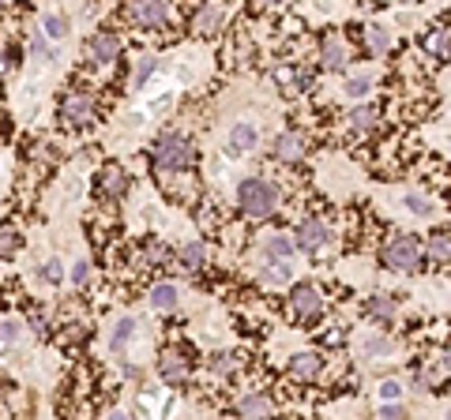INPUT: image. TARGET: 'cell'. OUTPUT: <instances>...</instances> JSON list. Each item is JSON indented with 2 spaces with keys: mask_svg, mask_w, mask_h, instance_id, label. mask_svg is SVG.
Instances as JSON below:
<instances>
[{
  "mask_svg": "<svg viewBox=\"0 0 451 420\" xmlns=\"http://www.w3.org/2000/svg\"><path fill=\"white\" fill-rule=\"evenodd\" d=\"M151 158L162 173H185V169L196 165V146H192L181 132H162L151 146Z\"/></svg>",
  "mask_w": 451,
  "mask_h": 420,
  "instance_id": "obj_1",
  "label": "cell"
},
{
  "mask_svg": "<svg viewBox=\"0 0 451 420\" xmlns=\"http://www.w3.org/2000/svg\"><path fill=\"white\" fill-rule=\"evenodd\" d=\"M237 207L248 218H271L274 207H279V188H274L271 180H260V176H248L241 180V188H237Z\"/></svg>",
  "mask_w": 451,
  "mask_h": 420,
  "instance_id": "obj_2",
  "label": "cell"
},
{
  "mask_svg": "<svg viewBox=\"0 0 451 420\" xmlns=\"http://www.w3.org/2000/svg\"><path fill=\"white\" fill-rule=\"evenodd\" d=\"M380 263L399 270V274H418L421 270V240L418 237H391L388 244L380 248Z\"/></svg>",
  "mask_w": 451,
  "mask_h": 420,
  "instance_id": "obj_3",
  "label": "cell"
},
{
  "mask_svg": "<svg viewBox=\"0 0 451 420\" xmlns=\"http://www.w3.org/2000/svg\"><path fill=\"white\" fill-rule=\"evenodd\" d=\"M90 117H95V101H90L87 90H68L60 101V124L83 128V124H90Z\"/></svg>",
  "mask_w": 451,
  "mask_h": 420,
  "instance_id": "obj_4",
  "label": "cell"
},
{
  "mask_svg": "<svg viewBox=\"0 0 451 420\" xmlns=\"http://www.w3.org/2000/svg\"><path fill=\"white\" fill-rule=\"evenodd\" d=\"M331 244V229H327V221H320V218H305L297 226V237H293V248H301V251H309V255H320Z\"/></svg>",
  "mask_w": 451,
  "mask_h": 420,
  "instance_id": "obj_5",
  "label": "cell"
},
{
  "mask_svg": "<svg viewBox=\"0 0 451 420\" xmlns=\"http://www.w3.org/2000/svg\"><path fill=\"white\" fill-rule=\"evenodd\" d=\"M290 308L301 315V319H320L324 315V296L312 282H297L290 289Z\"/></svg>",
  "mask_w": 451,
  "mask_h": 420,
  "instance_id": "obj_6",
  "label": "cell"
},
{
  "mask_svg": "<svg viewBox=\"0 0 451 420\" xmlns=\"http://www.w3.org/2000/svg\"><path fill=\"white\" fill-rule=\"evenodd\" d=\"M293 237H286V233H274V237H267L263 240V248H260V267L267 263H293Z\"/></svg>",
  "mask_w": 451,
  "mask_h": 420,
  "instance_id": "obj_7",
  "label": "cell"
},
{
  "mask_svg": "<svg viewBox=\"0 0 451 420\" xmlns=\"http://www.w3.org/2000/svg\"><path fill=\"white\" fill-rule=\"evenodd\" d=\"M346 60H350V45L338 38V34H327V38L320 42V64L331 68V72H343Z\"/></svg>",
  "mask_w": 451,
  "mask_h": 420,
  "instance_id": "obj_8",
  "label": "cell"
},
{
  "mask_svg": "<svg viewBox=\"0 0 451 420\" xmlns=\"http://www.w3.org/2000/svg\"><path fill=\"white\" fill-rule=\"evenodd\" d=\"M256 143H260V132H256V124H233V132H229V154L233 158H245L248 151H256Z\"/></svg>",
  "mask_w": 451,
  "mask_h": 420,
  "instance_id": "obj_9",
  "label": "cell"
},
{
  "mask_svg": "<svg viewBox=\"0 0 451 420\" xmlns=\"http://www.w3.org/2000/svg\"><path fill=\"white\" fill-rule=\"evenodd\" d=\"M128 19L132 23H140V26H165L170 23V8L165 4H132L128 8Z\"/></svg>",
  "mask_w": 451,
  "mask_h": 420,
  "instance_id": "obj_10",
  "label": "cell"
},
{
  "mask_svg": "<svg viewBox=\"0 0 451 420\" xmlns=\"http://www.w3.org/2000/svg\"><path fill=\"white\" fill-rule=\"evenodd\" d=\"M117 57H121V42H117V34L102 31V34L90 38V60H95V64H113Z\"/></svg>",
  "mask_w": 451,
  "mask_h": 420,
  "instance_id": "obj_11",
  "label": "cell"
},
{
  "mask_svg": "<svg viewBox=\"0 0 451 420\" xmlns=\"http://www.w3.org/2000/svg\"><path fill=\"white\" fill-rule=\"evenodd\" d=\"M158 376H162L165 383H185V379H188V360L181 357L177 349H165L162 360H158Z\"/></svg>",
  "mask_w": 451,
  "mask_h": 420,
  "instance_id": "obj_12",
  "label": "cell"
},
{
  "mask_svg": "<svg viewBox=\"0 0 451 420\" xmlns=\"http://www.w3.org/2000/svg\"><path fill=\"white\" fill-rule=\"evenodd\" d=\"M320 371H324V357H320V353H297V357L290 360L293 379H316Z\"/></svg>",
  "mask_w": 451,
  "mask_h": 420,
  "instance_id": "obj_13",
  "label": "cell"
},
{
  "mask_svg": "<svg viewBox=\"0 0 451 420\" xmlns=\"http://www.w3.org/2000/svg\"><path fill=\"white\" fill-rule=\"evenodd\" d=\"M301 154H305V139H301V132H282L279 139H274V158H279V162H297Z\"/></svg>",
  "mask_w": 451,
  "mask_h": 420,
  "instance_id": "obj_14",
  "label": "cell"
},
{
  "mask_svg": "<svg viewBox=\"0 0 451 420\" xmlns=\"http://www.w3.org/2000/svg\"><path fill=\"white\" fill-rule=\"evenodd\" d=\"M365 312H369V319H376V323H395V315H399V308H395V301H391V296L376 293V296H369V304H365Z\"/></svg>",
  "mask_w": 451,
  "mask_h": 420,
  "instance_id": "obj_15",
  "label": "cell"
},
{
  "mask_svg": "<svg viewBox=\"0 0 451 420\" xmlns=\"http://www.w3.org/2000/svg\"><path fill=\"white\" fill-rule=\"evenodd\" d=\"M425 49L432 53V57H451V26H432V31L425 34Z\"/></svg>",
  "mask_w": 451,
  "mask_h": 420,
  "instance_id": "obj_16",
  "label": "cell"
},
{
  "mask_svg": "<svg viewBox=\"0 0 451 420\" xmlns=\"http://www.w3.org/2000/svg\"><path fill=\"white\" fill-rule=\"evenodd\" d=\"M376 106H369V101H361V106H354L346 113V128H354V132H365V128H372L376 124Z\"/></svg>",
  "mask_w": 451,
  "mask_h": 420,
  "instance_id": "obj_17",
  "label": "cell"
},
{
  "mask_svg": "<svg viewBox=\"0 0 451 420\" xmlns=\"http://www.w3.org/2000/svg\"><path fill=\"white\" fill-rule=\"evenodd\" d=\"M429 255L432 263H451V229H436L429 237Z\"/></svg>",
  "mask_w": 451,
  "mask_h": 420,
  "instance_id": "obj_18",
  "label": "cell"
},
{
  "mask_svg": "<svg viewBox=\"0 0 451 420\" xmlns=\"http://www.w3.org/2000/svg\"><path fill=\"white\" fill-rule=\"evenodd\" d=\"M136 326H140V323H136L132 315H121V319H117V326H113V338H109V349H113V353H121L124 345L136 338Z\"/></svg>",
  "mask_w": 451,
  "mask_h": 420,
  "instance_id": "obj_19",
  "label": "cell"
},
{
  "mask_svg": "<svg viewBox=\"0 0 451 420\" xmlns=\"http://www.w3.org/2000/svg\"><path fill=\"white\" fill-rule=\"evenodd\" d=\"M102 192L106 195H124L128 192V173L121 165H106L102 169Z\"/></svg>",
  "mask_w": 451,
  "mask_h": 420,
  "instance_id": "obj_20",
  "label": "cell"
},
{
  "mask_svg": "<svg viewBox=\"0 0 451 420\" xmlns=\"http://www.w3.org/2000/svg\"><path fill=\"white\" fill-rule=\"evenodd\" d=\"M177 301H181L177 285H165V282H158V285L151 289V304L158 308V312H173V308H177Z\"/></svg>",
  "mask_w": 451,
  "mask_h": 420,
  "instance_id": "obj_21",
  "label": "cell"
},
{
  "mask_svg": "<svg viewBox=\"0 0 451 420\" xmlns=\"http://www.w3.org/2000/svg\"><path fill=\"white\" fill-rule=\"evenodd\" d=\"M204 263H207L204 244H196V240H192V244L181 248V267H185V270H192V274H196V270H204Z\"/></svg>",
  "mask_w": 451,
  "mask_h": 420,
  "instance_id": "obj_22",
  "label": "cell"
},
{
  "mask_svg": "<svg viewBox=\"0 0 451 420\" xmlns=\"http://www.w3.org/2000/svg\"><path fill=\"white\" fill-rule=\"evenodd\" d=\"M290 274H293V263H267V267H260V278H263V282H271V285H286Z\"/></svg>",
  "mask_w": 451,
  "mask_h": 420,
  "instance_id": "obj_23",
  "label": "cell"
},
{
  "mask_svg": "<svg viewBox=\"0 0 451 420\" xmlns=\"http://www.w3.org/2000/svg\"><path fill=\"white\" fill-rule=\"evenodd\" d=\"M42 34H49V38H64V34H68V15L45 12L42 15Z\"/></svg>",
  "mask_w": 451,
  "mask_h": 420,
  "instance_id": "obj_24",
  "label": "cell"
},
{
  "mask_svg": "<svg viewBox=\"0 0 451 420\" xmlns=\"http://www.w3.org/2000/svg\"><path fill=\"white\" fill-rule=\"evenodd\" d=\"M237 409H241L245 417H267V413H271V401H267L263 394H245Z\"/></svg>",
  "mask_w": 451,
  "mask_h": 420,
  "instance_id": "obj_25",
  "label": "cell"
},
{
  "mask_svg": "<svg viewBox=\"0 0 451 420\" xmlns=\"http://www.w3.org/2000/svg\"><path fill=\"white\" fill-rule=\"evenodd\" d=\"M222 19H226V15H222V8H204V12L196 15V31H199V34H211V31H215V26L222 23Z\"/></svg>",
  "mask_w": 451,
  "mask_h": 420,
  "instance_id": "obj_26",
  "label": "cell"
},
{
  "mask_svg": "<svg viewBox=\"0 0 451 420\" xmlns=\"http://www.w3.org/2000/svg\"><path fill=\"white\" fill-rule=\"evenodd\" d=\"M365 353H369V357H391L395 342L384 338V334H372V338H365Z\"/></svg>",
  "mask_w": 451,
  "mask_h": 420,
  "instance_id": "obj_27",
  "label": "cell"
},
{
  "mask_svg": "<svg viewBox=\"0 0 451 420\" xmlns=\"http://www.w3.org/2000/svg\"><path fill=\"white\" fill-rule=\"evenodd\" d=\"M369 49L372 53H388L391 49V31L388 26H369Z\"/></svg>",
  "mask_w": 451,
  "mask_h": 420,
  "instance_id": "obj_28",
  "label": "cell"
},
{
  "mask_svg": "<svg viewBox=\"0 0 451 420\" xmlns=\"http://www.w3.org/2000/svg\"><path fill=\"white\" fill-rule=\"evenodd\" d=\"M402 207H407V210H413V214H418V218H429V214H432V203H429L421 192H407V199H402Z\"/></svg>",
  "mask_w": 451,
  "mask_h": 420,
  "instance_id": "obj_29",
  "label": "cell"
},
{
  "mask_svg": "<svg viewBox=\"0 0 451 420\" xmlns=\"http://www.w3.org/2000/svg\"><path fill=\"white\" fill-rule=\"evenodd\" d=\"M343 90H346L350 98H365L372 90V79L369 76H346V87Z\"/></svg>",
  "mask_w": 451,
  "mask_h": 420,
  "instance_id": "obj_30",
  "label": "cell"
},
{
  "mask_svg": "<svg viewBox=\"0 0 451 420\" xmlns=\"http://www.w3.org/2000/svg\"><path fill=\"white\" fill-rule=\"evenodd\" d=\"M19 251V233L12 226H0V255H15Z\"/></svg>",
  "mask_w": 451,
  "mask_h": 420,
  "instance_id": "obj_31",
  "label": "cell"
},
{
  "mask_svg": "<svg viewBox=\"0 0 451 420\" xmlns=\"http://www.w3.org/2000/svg\"><path fill=\"white\" fill-rule=\"evenodd\" d=\"M376 420H410V413L399 405V401H384V405L376 409Z\"/></svg>",
  "mask_w": 451,
  "mask_h": 420,
  "instance_id": "obj_32",
  "label": "cell"
},
{
  "mask_svg": "<svg viewBox=\"0 0 451 420\" xmlns=\"http://www.w3.org/2000/svg\"><path fill=\"white\" fill-rule=\"evenodd\" d=\"M233 364H237L233 353H215V357H211V368H215L218 376H229V371H233Z\"/></svg>",
  "mask_w": 451,
  "mask_h": 420,
  "instance_id": "obj_33",
  "label": "cell"
},
{
  "mask_svg": "<svg viewBox=\"0 0 451 420\" xmlns=\"http://www.w3.org/2000/svg\"><path fill=\"white\" fill-rule=\"evenodd\" d=\"M154 68H158V60H154V57H143L140 68H136V87H147V79L154 76Z\"/></svg>",
  "mask_w": 451,
  "mask_h": 420,
  "instance_id": "obj_34",
  "label": "cell"
},
{
  "mask_svg": "<svg viewBox=\"0 0 451 420\" xmlns=\"http://www.w3.org/2000/svg\"><path fill=\"white\" fill-rule=\"evenodd\" d=\"M147 259H151V263H165V259H170V248L162 244V240H147Z\"/></svg>",
  "mask_w": 451,
  "mask_h": 420,
  "instance_id": "obj_35",
  "label": "cell"
},
{
  "mask_svg": "<svg viewBox=\"0 0 451 420\" xmlns=\"http://www.w3.org/2000/svg\"><path fill=\"white\" fill-rule=\"evenodd\" d=\"M380 398H384V401H399V398H402V383H399V379H384V383H380Z\"/></svg>",
  "mask_w": 451,
  "mask_h": 420,
  "instance_id": "obj_36",
  "label": "cell"
},
{
  "mask_svg": "<svg viewBox=\"0 0 451 420\" xmlns=\"http://www.w3.org/2000/svg\"><path fill=\"white\" fill-rule=\"evenodd\" d=\"M42 278H45V282H60V278H64V267H60V259H45V267H42Z\"/></svg>",
  "mask_w": 451,
  "mask_h": 420,
  "instance_id": "obj_37",
  "label": "cell"
},
{
  "mask_svg": "<svg viewBox=\"0 0 451 420\" xmlns=\"http://www.w3.org/2000/svg\"><path fill=\"white\" fill-rule=\"evenodd\" d=\"M90 278V259H76V267H72V282L83 285Z\"/></svg>",
  "mask_w": 451,
  "mask_h": 420,
  "instance_id": "obj_38",
  "label": "cell"
},
{
  "mask_svg": "<svg viewBox=\"0 0 451 420\" xmlns=\"http://www.w3.org/2000/svg\"><path fill=\"white\" fill-rule=\"evenodd\" d=\"M15 338H19V323H12V319L0 323V342H15Z\"/></svg>",
  "mask_w": 451,
  "mask_h": 420,
  "instance_id": "obj_39",
  "label": "cell"
},
{
  "mask_svg": "<svg viewBox=\"0 0 451 420\" xmlns=\"http://www.w3.org/2000/svg\"><path fill=\"white\" fill-rule=\"evenodd\" d=\"M31 49H34V57H45V60H53V49H49V45H45L42 38H34V42H31Z\"/></svg>",
  "mask_w": 451,
  "mask_h": 420,
  "instance_id": "obj_40",
  "label": "cell"
},
{
  "mask_svg": "<svg viewBox=\"0 0 451 420\" xmlns=\"http://www.w3.org/2000/svg\"><path fill=\"white\" fill-rule=\"evenodd\" d=\"M106 420H128V417H124V413H121V409H113V413H109V417H106Z\"/></svg>",
  "mask_w": 451,
  "mask_h": 420,
  "instance_id": "obj_41",
  "label": "cell"
},
{
  "mask_svg": "<svg viewBox=\"0 0 451 420\" xmlns=\"http://www.w3.org/2000/svg\"><path fill=\"white\" fill-rule=\"evenodd\" d=\"M440 364H444V368H448V371H451V349H448V353H444V360H440Z\"/></svg>",
  "mask_w": 451,
  "mask_h": 420,
  "instance_id": "obj_42",
  "label": "cell"
},
{
  "mask_svg": "<svg viewBox=\"0 0 451 420\" xmlns=\"http://www.w3.org/2000/svg\"><path fill=\"white\" fill-rule=\"evenodd\" d=\"M444 420H451V409H448V417H444Z\"/></svg>",
  "mask_w": 451,
  "mask_h": 420,
  "instance_id": "obj_43",
  "label": "cell"
}]
</instances>
